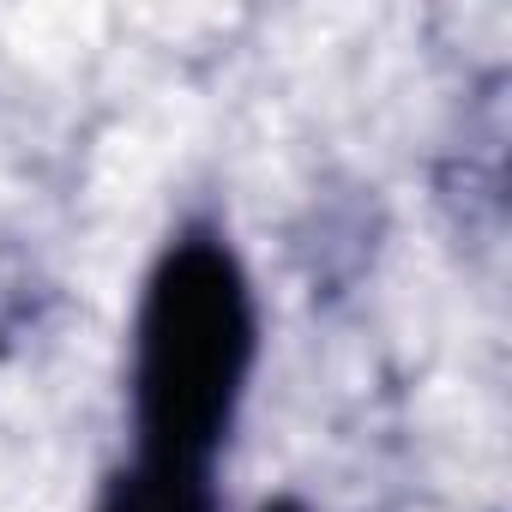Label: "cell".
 I'll list each match as a JSON object with an SVG mask.
<instances>
[{
    "instance_id": "cell-1",
    "label": "cell",
    "mask_w": 512,
    "mask_h": 512,
    "mask_svg": "<svg viewBox=\"0 0 512 512\" xmlns=\"http://www.w3.org/2000/svg\"><path fill=\"white\" fill-rule=\"evenodd\" d=\"M253 356L260 314L241 260L223 235L187 229L163 247L133 326V458L211 476Z\"/></svg>"
},
{
    "instance_id": "cell-2",
    "label": "cell",
    "mask_w": 512,
    "mask_h": 512,
    "mask_svg": "<svg viewBox=\"0 0 512 512\" xmlns=\"http://www.w3.org/2000/svg\"><path fill=\"white\" fill-rule=\"evenodd\" d=\"M97 512H217L205 470H169V464H127Z\"/></svg>"
},
{
    "instance_id": "cell-3",
    "label": "cell",
    "mask_w": 512,
    "mask_h": 512,
    "mask_svg": "<svg viewBox=\"0 0 512 512\" xmlns=\"http://www.w3.org/2000/svg\"><path fill=\"white\" fill-rule=\"evenodd\" d=\"M266 512H302V506H290V500H278V506H266Z\"/></svg>"
}]
</instances>
